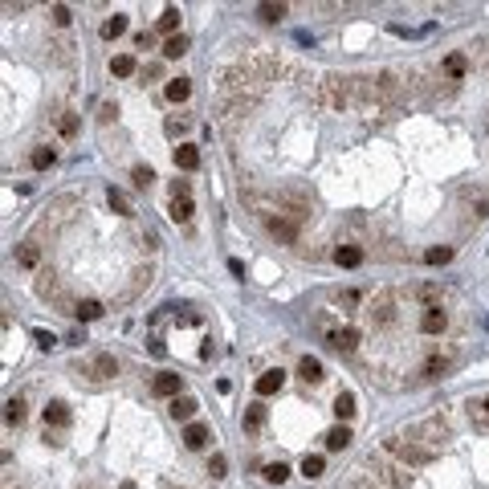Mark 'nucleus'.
Listing matches in <instances>:
<instances>
[{"label": "nucleus", "mask_w": 489, "mask_h": 489, "mask_svg": "<svg viewBox=\"0 0 489 489\" xmlns=\"http://www.w3.org/2000/svg\"><path fill=\"white\" fill-rule=\"evenodd\" d=\"M330 347H335V351H355V347H359V330H355V326H339V330H330Z\"/></svg>", "instance_id": "9d476101"}, {"label": "nucleus", "mask_w": 489, "mask_h": 489, "mask_svg": "<svg viewBox=\"0 0 489 489\" xmlns=\"http://www.w3.org/2000/svg\"><path fill=\"white\" fill-rule=\"evenodd\" d=\"M298 375H302L306 383H322V359L302 355V363H298Z\"/></svg>", "instance_id": "f3484780"}, {"label": "nucleus", "mask_w": 489, "mask_h": 489, "mask_svg": "<svg viewBox=\"0 0 489 489\" xmlns=\"http://www.w3.org/2000/svg\"><path fill=\"white\" fill-rule=\"evenodd\" d=\"M176 168L179 172H196V168H200V151L188 147V143H179L176 147Z\"/></svg>", "instance_id": "4468645a"}, {"label": "nucleus", "mask_w": 489, "mask_h": 489, "mask_svg": "<svg viewBox=\"0 0 489 489\" xmlns=\"http://www.w3.org/2000/svg\"><path fill=\"white\" fill-rule=\"evenodd\" d=\"M355 412H359V408H355V392H339V396H335V416H339V420H351Z\"/></svg>", "instance_id": "4be33fe9"}, {"label": "nucleus", "mask_w": 489, "mask_h": 489, "mask_svg": "<svg viewBox=\"0 0 489 489\" xmlns=\"http://www.w3.org/2000/svg\"><path fill=\"white\" fill-rule=\"evenodd\" d=\"M192 98V82L188 78H172L168 82V102H188Z\"/></svg>", "instance_id": "bb28decb"}, {"label": "nucleus", "mask_w": 489, "mask_h": 489, "mask_svg": "<svg viewBox=\"0 0 489 489\" xmlns=\"http://www.w3.org/2000/svg\"><path fill=\"white\" fill-rule=\"evenodd\" d=\"M49 424H53V428H66V424H70V408L61 400L45 403V428H49Z\"/></svg>", "instance_id": "ddd939ff"}, {"label": "nucleus", "mask_w": 489, "mask_h": 489, "mask_svg": "<svg viewBox=\"0 0 489 489\" xmlns=\"http://www.w3.org/2000/svg\"><path fill=\"white\" fill-rule=\"evenodd\" d=\"M335 261L343 269H355V266H363V249H359V245H339V249H335Z\"/></svg>", "instance_id": "dca6fc26"}, {"label": "nucleus", "mask_w": 489, "mask_h": 489, "mask_svg": "<svg viewBox=\"0 0 489 489\" xmlns=\"http://www.w3.org/2000/svg\"><path fill=\"white\" fill-rule=\"evenodd\" d=\"M441 70H445L448 78H465V70H469V57H465V53H448Z\"/></svg>", "instance_id": "b1692460"}, {"label": "nucleus", "mask_w": 489, "mask_h": 489, "mask_svg": "<svg viewBox=\"0 0 489 489\" xmlns=\"http://www.w3.org/2000/svg\"><path fill=\"white\" fill-rule=\"evenodd\" d=\"M286 388V371L281 367H269L257 375V396H273V392H281Z\"/></svg>", "instance_id": "6e6552de"}, {"label": "nucleus", "mask_w": 489, "mask_h": 489, "mask_svg": "<svg viewBox=\"0 0 489 489\" xmlns=\"http://www.w3.org/2000/svg\"><path fill=\"white\" fill-rule=\"evenodd\" d=\"M183 53H188V37H183V33L163 41V57H183Z\"/></svg>", "instance_id": "473e14b6"}, {"label": "nucleus", "mask_w": 489, "mask_h": 489, "mask_svg": "<svg viewBox=\"0 0 489 489\" xmlns=\"http://www.w3.org/2000/svg\"><path fill=\"white\" fill-rule=\"evenodd\" d=\"M179 25V8H163V17H159V33H176Z\"/></svg>", "instance_id": "f704fd0d"}, {"label": "nucleus", "mask_w": 489, "mask_h": 489, "mask_svg": "<svg viewBox=\"0 0 489 489\" xmlns=\"http://www.w3.org/2000/svg\"><path fill=\"white\" fill-rule=\"evenodd\" d=\"M183 445H188V448H204V445H208V428H204V424H188V428H183Z\"/></svg>", "instance_id": "a878e982"}, {"label": "nucleus", "mask_w": 489, "mask_h": 489, "mask_svg": "<svg viewBox=\"0 0 489 489\" xmlns=\"http://www.w3.org/2000/svg\"><path fill=\"white\" fill-rule=\"evenodd\" d=\"M322 469H326V461H322V457H318V452H306V457H302V473H306V477H322Z\"/></svg>", "instance_id": "c756f323"}, {"label": "nucleus", "mask_w": 489, "mask_h": 489, "mask_svg": "<svg viewBox=\"0 0 489 489\" xmlns=\"http://www.w3.org/2000/svg\"><path fill=\"white\" fill-rule=\"evenodd\" d=\"M61 134H66V139L78 134V119H74V114H61Z\"/></svg>", "instance_id": "a19ab883"}, {"label": "nucleus", "mask_w": 489, "mask_h": 489, "mask_svg": "<svg viewBox=\"0 0 489 489\" xmlns=\"http://www.w3.org/2000/svg\"><path fill=\"white\" fill-rule=\"evenodd\" d=\"M74 318H78V322H94V318H102V302H94V298H82V302L74 306Z\"/></svg>", "instance_id": "5701e85b"}, {"label": "nucleus", "mask_w": 489, "mask_h": 489, "mask_svg": "<svg viewBox=\"0 0 489 489\" xmlns=\"http://www.w3.org/2000/svg\"><path fill=\"white\" fill-rule=\"evenodd\" d=\"M257 17H261V21H281V17H286V4H261Z\"/></svg>", "instance_id": "e433bc0d"}, {"label": "nucleus", "mask_w": 489, "mask_h": 489, "mask_svg": "<svg viewBox=\"0 0 489 489\" xmlns=\"http://www.w3.org/2000/svg\"><path fill=\"white\" fill-rule=\"evenodd\" d=\"M465 412H469V424L477 432H489V392L486 396H473V400L465 403Z\"/></svg>", "instance_id": "39448f33"}, {"label": "nucleus", "mask_w": 489, "mask_h": 489, "mask_svg": "<svg viewBox=\"0 0 489 489\" xmlns=\"http://www.w3.org/2000/svg\"><path fill=\"white\" fill-rule=\"evenodd\" d=\"M445 326H448V314L441 306H424V314H420V330L424 335H441Z\"/></svg>", "instance_id": "1a4fd4ad"}, {"label": "nucleus", "mask_w": 489, "mask_h": 489, "mask_svg": "<svg viewBox=\"0 0 489 489\" xmlns=\"http://www.w3.org/2000/svg\"><path fill=\"white\" fill-rule=\"evenodd\" d=\"M448 371H452V359L448 355H432V359H424V367H420L424 379H441V375H448Z\"/></svg>", "instance_id": "f8f14e48"}, {"label": "nucleus", "mask_w": 489, "mask_h": 489, "mask_svg": "<svg viewBox=\"0 0 489 489\" xmlns=\"http://www.w3.org/2000/svg\"><path fill=\"white\" fill-rule=\"evenodd\" d=\"M355 489H375V486H371L367 477H359V481H355Z\"/></svg>", "instance_id": "c03bdc74"}, {"label": "nucleus", "mask_w": 489, "mask_h": 489, "mask_svg": "<svg viewBox=\"0 0 489 489\" xmlns=\"http://www.w3.org/2000/svg\"><path fill=\"white\" fill-rule=\"evenodd\" d=\"M106 200H110V208H114L119 217H131V204H127V196H123L119 188H110V192H106Z\"/></svg>", "instance_id": "72a5a7b5"}, {"label": "nucleus", "mask_w": 489, "mask_h": 489, "mask_svg": "<svg viewBox=\"0 0 489 489\" xmlns=\"http://www.w3.org/2000/svg\"><path fill=\"white\" fill-rule=\"evenodd\" d=\"M17 261H21V266H25V269H33V266H37V261H41V249H37V245L29 241V245H21V253H17Z\"/></svg>", "instance_id": "2f4dec72"}, {"label": "nucleus", "mask_w": 489, "mask_h": 489, "mask_svg": "<svg viewBox=\"0 0 489 489\" xmlns=\"http://www.w3.org/2000/svg\"><path fill=\"white\" fill-rule=\"evenodd\" d=\"M241 428L245 432H261L266 428V403H249L245 416H241Z\"/></svg>", "instance_id": "9b49d317"}, {"label": "nucleus", "mask_w": 489, "mask_h": 489, "mask_svg": "<svg viewBox=\"0 0 489 489\" xmlns=\"http://www.w3.org/2000/svg\"><path fill=\"white\" fill-rule=\"evenodd\" d=\"M371 469H375V477H379L383 486H392V489H408V486H412V477L403 473L400 465H388V461H371Z\"/></svg>", "instance_id": "20e7f679"}, {"label": "nucleus", "mask_w": 489, "mask_h": 489, "mask_svg": "<svg viewBox=\"0 0 489 489\" xmlns=\"http://www.w3.org/2000/svg\"><path fill=\"white\" fill-rule=\"evenodd\" d=\"M168 212H172L176 224H188L192 221V196H172V208H168Z\"/></svg>", "instance_id": "aec40b11"}, {"label": "nucleus", "mask_w": 489, "mask_h": 489, "mask_svg": "<svg viewBox=\"0 0 489 489\" xmlns=\"http://www.w3.org/2000/svg\"><path fill=\"white\" fill-rule=\"evenodd\" d=\"M151 179H155V172H151L147 163H139V168H134V188H151Z\"/></svg>", "instance_id": "4c0bfd02"}, {"label": "nucleus", "mask_w": 489, "mask_h": 489, "mask_svg": "<svg viewBox=\"0 0 489 489\" xmlns=\"http://www.w3.org/2000/svg\"><path fill=\"white\" fill-rule=\"evenodd\" d=\"M383 452H392L400 465H412V469H420V465H432V461H437V452H432V448H420L416 441H403V437H383Z\"/></svg>", "instance_id": "f257e3e1"}, {"label": "nucleus", "mask_w": 489, "mask_h": 489, "mask_svg": "<svg viewBox=\"0 0 489 489\" xmlns=\"http://www.w3.org/2000/svg\"><path fill=\"white\" fill-rule=\"evenodd\" d=\"M134 70H139V66H134L131 53H119V57H110V74H114V78H131Z\"/></svg>", "instance_id": "393cba45"}, {"label": "nucleus", "mask_w": 489, "mask_h": 489, "mask_svg": "<svg viewBox=\"0 0 489 489\" xmlns=\"http://www.w3.org/2000/svg\"><path fill=\"white\" fill-rule=\"evenodd\" d=\"M86 371L90 379H110V375H119V359L114 355H106V351H98V355H90L86 359Z\"/></svg>", "instance_id": "7ed1b4c3"}, {"label": "nucleus", "mask_w": 489, "mask_h": 489, "mask_svg": "<svg viewBox=\"0 0 489 489\" xmlns=\"http://www.w3.org/2000/svg\"><path fill=\"white\" fill-rule=\"evenodd\" d=\"M123 33H127V17H123V12H114V17L102 21V37H106V41H114V37H123Z\"/></svg>", "instance_id": "412c9836"}, {"label": "nucleus", "mask_w": 489, "mask_h": 489, "mask_svg": "<svg viewBox=\"0 0 489 489\" xmlns=\"http://www.w3.org/2000/svg\"><path fill=\"white\" fill-rule=\"evenodd\" d=\"M188 127H192V123H188V119H179V114H172V119L163 123V131L172 134V139H179V134H188Z\"/></svg>", "instance_id": "c9c22d12"}, {"label": "nucleus", "mask_w": 489, "mask_h": 489, "mask_svg": "<svg viewBox=\"0 0 489 489\" xmlns=\"http://www.w3.org/2000/svg\"><path fill=\"white\" fill-rule=\"evenodd\" d=\"M261 477H266V481H273V486H281V481L290 477V465H286V461H269L266 469H261Z\"/></svg>", "instance_id": "c85d7f7f"}, {"label": "nucleus", "mask_w": 489, "mask_h": 489, "mask_svg": "<svg viewBox=\"0 0 489 489\" xmlns=\"http://www.w3.org/2000/svg\"><path fill=\"white\" fill-rule=\"evenodd\" d=\"M224 469H228V461H224L221 452H217V457L208 461V473H212V477H224Z\"/></svg>", "instance_id": "ea45409f"}, {"label": "nucleus", "mask_w": 489, "mask_h": 489, "mask_svg": "<svg viewBox=\"0 0 489 489\" xmlns=\"http://www.w3.org/2000/svg\"><path fill=\"white\" fill-rule=\"evenodd\" d=\"M53 21H57V25H70V8H66V4H53Z\"/></svg>", "instance_id": "79ce46f5"}, {"label": "nucleus", "mask_w": 489, "mask_h": 489, "mask_svg": "<svg viewBox=\"0 0 489 489\" xmlns=\"http://www.w3.org/2000/svg\"><path fill=\"white\" fill-rule=\"evenodd\" d=\"M151 392H155V396H163V400H176L179 392H183V379H179V375H172V371H163V375H155V379H151Z\"/></svg>", "instance_id": "423d86ee"}, {"label": "nucleus", "mask_w": 489, "mask_h": 489, "mask_svg": "<svg viewBox=\"0 0 489 489\" xmlns=\"http://www.w3.org/2000/svg\"><path fill=\"white\" fill-rule=\"evenodd\" d=\"M424 261H428V266H448V261H452V249H448V245H432V249L424 253Z\"/></svg>", "instance_id": "7c9ffc66"}, {"label": "nucleus", "mask_w": 489, "mask_h": 489, "mask_svg": "<svg viewBox=\"0 0 489 489\" xmlns=\"http://www.w3.org/2000/svg\"><path fill=\"white\" fill-rule=\"evenodd\" d=\"M25 416H29V412H25V400H21V396H12V400L4 403V420H8V424H25Z\"/></svg>", "instance_id": "cd10ccee"}, {"label": "nucleus", "mask_w": 489, "mask_h": 489, "mask_svg": "<svg viewBox=\"0 0 489 489\" xmlns=\"http://www.w3.org/2000/svg\"><path fill=\"white\" fill-rule=\"evenodd\" d=\"M196 408H200V403L192 400V396H176L168 412H172V420H192V416H196Z\"/></svg>", "instance_id": "a211bd4d"}, {"label": "nucleus", "mask_w": 489, "mask_h": 489, "mask_svg": "<svg viewBox=\"0 0 489 489\" xmlns=\"http://www.w3.org/2000/svg\"><path fill=\"white\" fill-rule=\"evenodd\" d=\"M367 314H371L375 326H392V322H396V294H392V290H379V294L367 302Z\"/></svg>", "instance_id": "f03ea898"}, {"label": "nucleus", "mask_w": 489, "mask_h": 489, "mask_svg": "<svg viewBox=\"0 0 489 489\" xmlns=\"http://www.w3.org/2000/svg\"><path fill=\"white\" fill-rule=\"evenodd\" d=\"M33 343H37L41 351H53V347H57V339H53L49 330H33Z\"/></svg>", "instance_id": "58836bf2"}, {"label": "nucleus", "mask_w": 489, "mask_h": 489, "mask_svg": "<svg viewBox=\"0 0 489 489\" xmlns=\"http://www.w3.org/2000/svg\"><path fill=\"white\" fill-rule=\"evenodd\" d=\"M29 163H33L37 172H45V168H53V163H57V151H53L49 143H41V147H33V155H29Z\"/></svg>", "instance_id": "6ab92c4d"}, {"label": "nucleus", "mask_w": 489, "mask_h": 489, "mask_svg": "<svg viewBox=\"0 0 489 489\" xmlns=\"http://www.w3.org/2000/svg\"><path fill=\"white\" fill-rule=\"evenodd\" d=\"M322 441H326V448H330V452H343V448L351 445V428H347V424H335Z\"/></svg>", "instance_id": "2eb2a0df"}, {"label": "nucleus", "mask_w": 489, "mask_h": 489, "mask_svg": "<svg viewBox=\"0 0 489 489\" xmlns=\"http://www.w3.org/2000/svg\"><path fill=\"white\" fill-rule=\"evenodd\" d=\"M266 228L277 237V241H286V245H294V241H298V224L286 221L281 212H277V217H266Z\"/></svg>", "instance_id": "0eeeda50"}, {"label": "nucleus", "mask_w": 489, "mask_h": 489, "mask_svg": "<svg viewBox=\"0 0 489 489\" xmlns=\"http://www.w3.org/2000/svg\"><path fill=\"white\" fill-rule=\"evenodd\" d=\"M172 196H192V188H188V179H172Z\"/></svg>", "instance_id": "37998d69"}]
</instances>
